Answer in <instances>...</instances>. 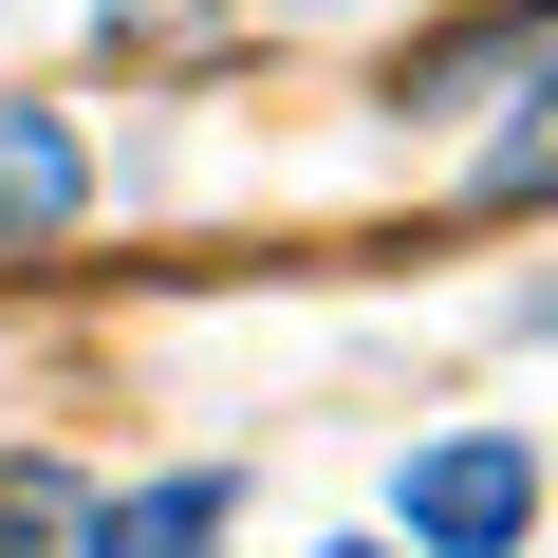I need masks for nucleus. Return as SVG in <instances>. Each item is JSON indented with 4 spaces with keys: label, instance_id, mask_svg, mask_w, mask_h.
I'll list each match as a JSON object with an SVG mask.
<instances>
[{
    "label": "nucleus",
    "instance_id": "obj_1",
    "mask_svg": "<svg viewBox=\"0 0 558 558\" xmlns=\"http://www.w3.org/2000/svg\"><path fill=\"white\" fill-rule=\"evenodd\" d=\"M521 521H539V465H521V428L410 447V558H521Z\"/></svg>",
    "mask_w": 558,
    "mask_h": 558
},
{
    "label": "nucleus",
    "instance_id": "obj_7",
    "mask_svg": "<svg viewBox=\"0 0 558 558\" xmlns=\"http://www.w3.org/2000/svg\"><path fill=\"white\" fill-rule=\"evenodd\" d=\"M336 558H391V539H336Z\"/></svg>",
    "mask_w": 558,
    "mask_h": 558
},
{
    "label": "nucleus",
    "instance_id": "obj_5",
    "mask_svg": "<svg viewBox=\"0 0 558 558\" xmlns=\"http://www.w3.org/2000/svg\"><path fill=\"white\" fill-rule=\"evenodd\" d=\"M57 521H75V484H57V465H0V558H20V539H57Z\"/></svg>",
    "mask_w": 558,
    "mask_h": 558
},
{
    "label": "nucleus",
    "instance_id": "obj_2",
    "mask_svg": "<svg viewBox=\"0 0 558 558\" xmlns=\"http://www.w3.org/2000/svg\"><path fill=\"white\" fill-rule=\"evenodd\" d=\"M558 57V0H484L465 38H410V75H391V112H502L521 75Z\"/></svg>",
    "mask_w": 558,
    "mask_h": 558
},
{
    "label": "nucleus",
    "instance_id": "obj_4",
    "mask_svg": "<svg viewBox=\"0 0 558 558\" xmlns=\"http://www.w3.org/2000/svg\"><path fill=\"white\" fill-rule=\"evenodd\" d=\"M223 465H168V484H131V502H94V558H205L223 539Z\"/></svg>",
    "mask_w": 558,
    "mask_h": 558
},
{
    "label": "nucleus",
    "instance_id": "obj_6",
    "mask_svg": "<svg viewBox=\"0 0 558 558\" xmlns=\"http://www.w3.org/2000/svg\"><path fill=\"white\" fill-rule=\"evenodd\" d=\"M94 20H112V38H168V20H205V0H94Z\"/></svg>",
    "mask_w": 558,
    "mask_h": 558
},
{
    "label": "nucleus",
    "instance_id": "obj_3",
    "mask_svg": "<svg viewBox=\"0 0 558 558\" xmlns=\"http://www.w3.org/2000/svg\"><path fill=\"white\" fill-rule=\"evenodd\" d=\"M94 205V149H75V112H20V94H0V260H20V242H57Z\"/></svg>",
    "mask_w": 558,
    "mask_h": 558
}]
</instances>
